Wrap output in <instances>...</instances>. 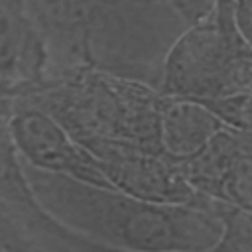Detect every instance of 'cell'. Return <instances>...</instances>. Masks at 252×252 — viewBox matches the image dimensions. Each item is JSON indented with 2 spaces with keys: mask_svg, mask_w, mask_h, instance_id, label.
Masks as SVG:
<instances>
[{
  "mask_svg": "<svg viewBox=\"0 0 252 252\" xmlns=\"http://www.w3.org/2000/svg\"><path fill=\"white\" fill-rule=\"evenodd\" d=\"M20 159V158H18ZM37 211L63 232L124 252L207 250L222 234L213 201L150 203L108 185L39 171L20 159Z\"/></svg>",
  "mask_w": 252,
  "mask_h": 252,
  "instance_id": "6da1fadb",
  "label": "cell"
},
{
  "mask_svg": "<svg viewBox=\"0 0 252 252\" xmlns=\"http://www.w3.org/2000/svg\"><path fill=\"white\" fill-rule=\"evenodd\" d=\"M250 37L228 0H213L205 22L185 26L169 43L161 63V94L207 100L230 93H250Z\"/></svg>",
  "mask_w": 252,
  "mask_h": 252,
  "instance_id": "7a4b0ae2",
  "label": "cell"
},
{
  "mask_svg": "<svg viewBox=\"0 0 252 252\" xmlns=\"http://www.w3.org/2000/svg\"><path fill=\"white\" fill-rule=\"evenodd\" d=\"M158 100L144 85L106 73H79L53 91L45 110L73 138L96 136L158 150ZM161 154V152H159Z\"/></svg>",
  "mask_w": 252,
  "mask_h": 252,
  "instance_id": "3957f363",
  "label": "cell"
},
{
  "mask_svg": "<svg viewBox=\"0 0 252 252\" xmlns=\"http://www.w3.org/2000/svg\"><path fill=\"white\" fill-rule=\"evenodd\" d=\"M96 161L108 187L150 203H203L175 161L156 150L96 136L75 138Z\"/></svg>",
  "mask_w": 252,
  "mask_h": 252,
  "instance_id": "277c9868",
  "label": "cell"
},
{
  "mask_svg": "<svg viewBox=\"0 0 252 252\" xmlns=\"http://www.w3.org/2000/svg\"><path fill=\"white\" fill-rule=\"evenodd\" d=\"M6 130L16 156L30 167L106 185L94 158L45 108H18L10 116Z\"/></svg>",
  "mask_w": 252,
  "mask_h": 252,
  "instance_id": "5b68a950",
  "label": "cell"
},
{
  "mask_svg": "<svg viewBox=\"0 0 252 252\" xmlns=\"http://www.w3.org/2000/svg\"><path fill=\"white\" fill-rule=\"evenodd\" d=\"M250 132L220 128L195 156L177 163L187 185L205 201L250 211Z\"/></svg>",
  "mask_w": 252,
  "mask_h": 252,
  "instance_id": "8992f818",
  "label": "cell"
},
{
  "mask_svg": "<svg viewBox=\"0 0 252 252\" xmlns=\"http://www.w3.org/2000/svg\"><path fill=\"white\" fill-rule=\"evenodd\" d=\"M220 128V120L201 102L159 93L158 100V150L179 163L195 156Z\"/></svg>",
  "mask_w": 252,
  "mask_h": 252,
  "instance_id": "52a82bcc",
  "label": "cell"
},
{
  "mask_svg": "<svg viewBox=\"0 0 252 252\" xmlns=\"http://www.w3.org/2000/svg\"><path fill=\"white\" fill-rule=\"evenodd\" d=\"M47 61L26 0H0V79L33 81Z\"/></svg>",
  "mask_w": 252,
  "mask_h": 252,
  "instance_id": "ba28073f",
  "label": "cell"
},
{
  "mask_svg": "<svg viewBox=\"0 0 252 252\" xmlns=\"http://www.w3.org/2000/svg\"><path fill=\"white\" fill-rule=\"evenodd\" d=\"M28 12L43 39L47 59L51 51L75 59H89L93 0H26Z\"/></svg>",
  "mask_w": 252,
  "mask_h": 252,
  "instance_id": "9c48e42d",
  "label": "cell"
},
{
  "mask_svg": "<svg viewBox=\"0 0 252 252\" xmlns=\"http://www.w3.org/2000/svg\"><path fill=\"white\" fill-rule=\"evenodd\" d=\"M197 102L211 110L224 128L250 132V93H230Z\"/></svg>",
  "mask_w": 252,
  "mask_h": 252,
  "instance_id": "30bf717a",
  "label": "cell"
},
{
  "mask_svg": "<svg viewBox=\"0 0 252 252\" xmlns=\"http://www.w3.org/2000/svg\"><path fill=\"white\" fill-rule=\"evenodd\" d=\"M183 26L205 22L213 12V0H165Z\"/></svg>",
  "mask_w": 252,
  "mask_h": 252,
  "instance_id": "8fae6325",
  "label": "cell"
},
{
  "mask_svg": "<svg viewBox=\"0 0 252 252\" xmlns=\"http://www.w3.org/2000/svg\"><path fill=\"white\" fill-rule=\"evenodd\" d=\"M8 207L0 201V252H26L24 242L8 217Z\"/></svg>",
  "mask_w": 252,
  "mask_h": 252,
  "instance_id": "7c38bea8",
  "label": "cell"
},
{
  "mask_svg": "<svg viewBox=\"0 0 252 252\" xmlns=\"http://www.w3.org/2000/svg\"><path fill=\"white\" fill-rule=\"evenodd\" d=\"M49 252H73V250H67V248H63V246H51Z\"/></svg>",
  "mask_w": 252,
  "mask_h": 252,
  "instance_id": "4fadbf2b",
  "label": "cell"
}]
</instances>
